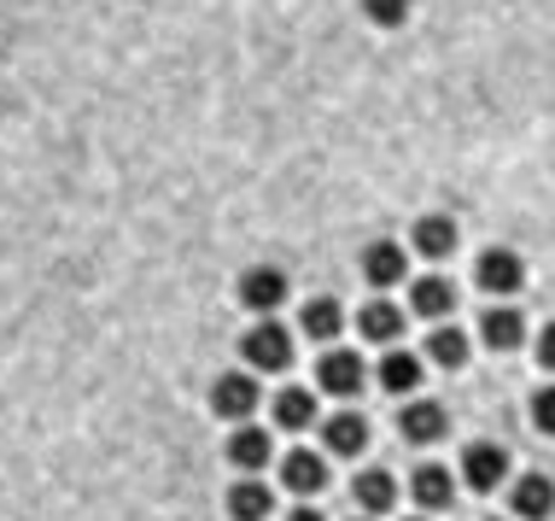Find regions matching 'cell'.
<instances>
[{"instance_id": "6da1fadb", "label": "cell", "mask_w": 555, "mask_h": 521, "mask_svg": "<svg viewBox=\"0 0 555 521\" xmlns=\"http://www.w3.org/2000/svg\"><path fill=\"white\" fill-rule=\"evenodd\" d=\"M240 357H246V369H258V376H281V369L293 364V334L281 329L275 317H258V329H246V340H240Z\"/></svg>"}, {"instance_id": "7a4b0ae2", "label": "cell", "mask_w": 555, "mask_h": 521, "mask_svg": "<svg viewBox=\"0 0 555 521\" xmlns=\"http://www.w3.org/2000/svg\"><path fill=\"white\" fill-rule=\"evenodd\" d=\"M263 405V386H258V369H229V376H217L211 386V410L222 422H246L251 410Z\"/></svg>"}, {"instance_id": "3957f363", "label": "cell", "mask_w": 555, "mask_h": 521, "mask_svg": "<svg viewBox=\"0 0 555 521\" xmlns=\"http://www.w3.org/2000/svg\"><path fill=\"white\" fill-rule=\"evenodd\" d=\"M363 381H369V369H363V357H357V352L334 346V352L317 357V393H327V398H357V393H363Z\"/></svg>"}, {"instance_id": "277c9868", "label": "cell", "mask_w": 555, "mask_h": 521, "mask_svg": "<svg viewBox=\"0 0 555 521\" xmlns=\"http://www.w3.org/2000/svg\"><path fill=\"white\" fill-rule=\"evenodd\" d=\"M240 305H246L251 317H275V310L287 305V276H281L275 264H251V270L240 276Z\"/></svg>"}, {"instance_id": "5b68a950", "label": "cell", "mask_w": 555, "mask_h": 521, "mask_svg": "<svg viewBox=\"0 0 555 521\" xmlns=\"http://www.w3.org/2000/svg\"><path fill=\"white\" fill-rule=\"evenodd\" d=\"M474 281L486 293H520L527 288V258L520 252H508V246H491V252H479V264H474Z\"/></svg>"}, {"instance_id": "8992f818", "label": "cell", "mask_w": 555, "mask_h": 521, "mask_svg": "<svg viewBox=\"0 0 555 521\" xmlns=\"http://www.w3.org/2000/svg\"><path fill=\"white\" fill-rule=\"evenodd\" d=\"M456 469H462V481H468L474 493H498L503 474H508V452H503L498 440H474L468 452H462Z\"/></svg>"}, {"instance_id": "52a82bcc", "label": "cell", "mask_w": 555, "mask_h": 521, "mask_svg": "<svg viewBox=\"0 0 555 521\" xmlns=\"http://www.w3.org/2000/svg\"><path fill=\"white\" fill-rule=\"evenodd\" d=\"M374 376H380V386H386L392 398H410L415 386L427 381V357H422V352H403V346H392V352L380 357V369H374Z\"/></svg>"}, {"instance_id": "ba28073f", "label": "cell", "mask_w": 555, "mask_h": 521, "mask_svg": "<svg viewBox=\"0 0 555 521\" xmlns=\"http://www.w3.org/2000/svg\"><path fill=\"white\" fill-rule=\"evenodd\" d=\"M444 428H450V416H444V405H433V398H410L398 416V434L410 445H439Z\"/></svg>"}, {"instance_id": "9c48e42d", "label": "cell", "mask_w": 555, "mask_h": 521, "mask_svg": "<svg viewBox=\"0 0 555 521\" xmlns=\"http://www.w3.org/2000/svg\"><path fill=\"white\" fill-rule=\"evenodd\" d=\"M403 276H410V252L398 241H369L363 246V281L369 288H398Z\"/></svg>"}, {"instance_id": "30bf717a", "label": "cell", "mask_w": 555, "mask_h": 521, "mask_svg": "<svg viewBox=\"0 0 555 521\" xmlns=\"http://www.w3.org/2000/svg\"><path fill=\"white\" fill-rule=\"evenodd\" d=\"M281 486H287V493H298V498L327 493V457H317V452H287V457H281Z\"/></svg>"}, {"instance_id": "8fae6325", "label": "cell", "mask_w": 555, "mask_h": 521, "mask_svg": "<svg viewBox=\"0 0 555 521\" xmlns=\"http://www.w3.org/2000/svg\"><path fill=\"white\" fill-rule=\"evenodd\" d=\"M322 445H327V457H363L369 452V422L357 410H334L322 422Z\"/></svg>"}, {"instance_id": "7c38bea8", "label": "cell", "mask_w": 555, "mask_h": 521, "mask_svg": "<svg viewBox=\"0 0 555 521\" xmlns=\"http://www.w3.org/2000/svg\"><path fill=\"white\" fill-rule=\"evenodd\" d=\"M479 340H486L491 352H520L527 346V317H520L515 305H491L486 317H479Z\"/></svg>"}, {"instance_id": "4fadbf2b", "label": "cell", "mask_w": 555, "mask_h": 521, "mask_svg": "<svg viewBox=\"0 0 555 521\" xmlns=\"http://www.w3.org/2000/svg\"><path fill=\"white\" fill-rule=\"evenodd\" d=\"M508 510L520 521H550L555 516V481L550 474H520L515 493H508Z\"/></svg>"}, {"instance_id": "5bb4252c", "label": "cell", "mask_w": 555, "mask_h": 521, "mask_svg": "<svg viewBox=\"0 0 555 521\" xmlns=\"http://www.w3.org/2000/svg\"><path fill=\"white\" fill-rule=\"evenodd\" d=\"M275 516V493H269V481L258 474H240L229 486V521H269Z\"/></svg>"}, {"instance_id": "9a60e30c", "label": "cell", "mask_w": 555, "mask_h": 521, "mask_svg": "<svg viewBox=\"0 0 555 521\" xmlns=\"http://www.w3.org/2000/svg\"><path fill=\"white\" fill-rule=\"evenodd\" d=\"M410 310H415V317H427V322H444L450 310H456V281H444L439 270L422 276V281H410Z\"/></svg>"}, {"instance_id": "2e32d148", "label": "cell", "mask_w": 555, "mask_h": 521, "mask_svg": "<svg viewBox=\"0 0 555 521\" xmlns=\"http://www.w3.org/2000/svg\"><path fill=\"white\" fill-rule=\"evenodd\" d=\"M410 246L422 252V258H450L456 252V217H444V212H427V217H415V229H410Z\"/></svg>"}, {"instance_id": "e0dca14e", "label": "cell", "mask_w": 555, "mask_h": 521, "mask_svg": "<svg viewBox=\"0 0 555 521\" xmlns=\"http://www.w3.org/2000/svg\"><path fill=\"white\" fill-rule=\"evenodd\" d=\"M229 463H234L240 474L269 469V428H258V422H234V434H229Z\"/></svg>"}, {"instance_id": "ac0fdd59", "label": "cell", "mask_w": 555, "mask_h": 521, "mask_svg": "<svg viewBox=\"0 0 555 521\" xmlns=\"http://www.w3.org/2000/svg\"><path fill=\"white\" fill-rule=\"evenodd\" d=\"M410 498L422 504V510H444L450 498H456V469H444V463H422L410 474Z\"/></svg>"}, {"instance_id": "d6986e66", "label": "cell", "mask_w": 555, "mask_h": 521, "mask_svg": "<svg viewBox=\"0 0 555 521\" xmlns=\"http://www.w3.org/2000/svg\"><path fill=\"white\" fill-rule=\"evenodd\" d=\"M351 498H357V510H363V516H386L398 504V481L386 469H363L351 481Z\"/></svg>"}, {"instance_id": "ffe728a7", "label": "cell", "mask_w": 555, "mask_h": 521, "mask_svg": "<svg viewBox=\"0 0 555 521\" xmlns=\"http://www.w3.org/2000/svg\"><path fill=\"white\" fill-rule=\"evenodd\" d=\"M357 329H363V340H374V346H398L403 310H398L392 300H369L363 310H357Z\"/></svg>"}, {"instance_id": "44dd1931", "label": "cell", "mask_w": 555, "mask_h": 521, "mask_svg": "<svg viewBox=\"0 0 555 521\" xmlns=\"http://www.w3.org/2000/svg\"><path fill=\"white\" fill-rule=\"evenodd\" d=\"M275 428H287V434L317 428V393H310V386H281L275 393Z\"/></svg>"}, {"instance_id": "7402d4cb", "label": "cell", "mask_w": 555, "mask_h": 521, "mask_svg": "<svg viewBox=\"0 0 555 521\" xmlns=\"http://www.w3.org/2000/svg\"><path fill=\"white\" fill-rule=\"evenodd\" d=\"M298 329H305L310 340H322V346H334V340L345 334V310H339V300H305V310H298Z\"/></svg>"}, {"instance_id": "603a6c76", "label": "cell", "mask_w": 555, "mask_h": 521, "mask_svg": "<svg viewBox=\"0 0 555 521\" xmlns=\"http://www.w3.org/2000/svg\"><path fill=\"white\" fill-rule=\"evenodd\" d=\"M427 364H439V369H450V376H456V369L468 364V334H462V329H433Z\"/></svg>"}, {"instance_id": "cb8c5ba5", "label": "cell", "mask_w": 555, "mask_h": 521, "mask_svg": "<svg viewBox=\"0 0 555 521\" xmlns=\"http://www.w3.org/2000/svg\"><path fill=\"white\" fill-rule=\"evenodd\" d=\"M363 7V18L374 24V29H403L410 24V7L415 0H357Z\"/></svg>"}, {"instance_id": "d4e9b609", "label": "cell", "mask_w": 555, "mask_h": 521, "mask_svg": "<svg viewBox=\"0 0 555 521\" xmlns=\"http://www.w3.org/2000/svg\"><path fill=\"white\" fill-rule=\"evenodd\" d=\"M532 428L538 434H555V386H538L532 393Z\"/></svg>"}, {"instance_id": "484cf974", "label": "cell", "mask_w": 555, "mask_h": 521, "mask_svg": "<svg viewBox=\"0 0 555 521\" xmlns=\"http://www.w3.org/2000/svg\"><path fill=\"white\" fill-rule=\"evenodd\" d=\"M538 364H544L550 376H555V322H550L544 334H538Z\"/></svg>"}, {"instance_id": "4316f807", "label": "cell", "mask_w": 555, "mask_h": 521, "mask_svg": "<svg viewBox=\"0 0 555 521\" xmlns=\"http://www.w3.org/2000/svg\"><path fill=\"white\" fill-rule=\"evenodd\" d=\"M281 521H322V516L310 510V504H298V510H287V516H281Z\"/></svg>"}, {"instance_id": "83f0119b", "label": "cell", "mask_w": 555, "mask_h": 521, "mask_svg": "<svg viewBox=\"0 0 555 521\" xmlns=\"http://www.w3.org/2000/svg\"><path fill=\"white\" fill-rule=\"evenodd\" d=\"M410 521H427V516H410Z\"/></svg>"}, {"instance_id": "f1b7e54d", "label": "cell", "mask_w": 555, "mask_h": 521, "mask_svg": "<svg viewBox=\"0 0 555 521\" xmlns=\"http://www.w3.org/2000/svg\"><path fill=\"white\" fill-rule=\"evenodd\" d=\"M357 521H374V516H357Z\"/></svg>"}, {"instance_id": "f546056e", "label": "cell", "mask_w": 555, "mask_h": 521, "mask_svg": "<svg viewBox=\"0 0 555 521\" xmlns=\"http://www.w3.org/2000/svg\"><path fill=\"white\" fill-rule=\"evenodd\" d=\"M491 521H503V516H491Z\"/></svg>"}]
</instances>
